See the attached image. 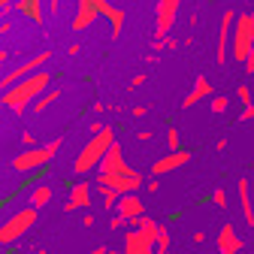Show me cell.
I'll list each match as a JSON object with an SVG mask.
<instances>
[{
	"instance_id": "484cf974",
	"label": "cell",
	"mask_w": 254,
	"mask_h": 254,
	"mask_svg": "<svg viewBox=\"0 0 254 254\" xmlns=\"http://www.w3.org/2000/svg\"><path fill=\"white\" fill-rule=\"evenodd\" d=\"M179 142H182V139H179V130H176V127H170V130H167V145H170V151L182 148Z\"/></svg>"
},
{
	"instance_id": "30bf717a",
	"label": "cell",
	"mask_w": 254,
	"mask_h": 254,
	"mask_svg": "<svg viewBox=\"0 0 254 254\" xmlns=\"http://www.w3.org/2000/svg\"><path fill=\"white\" fill-rule=\"evenodd\" d=\"M188 161H190V151H182V148H176V151L164 154L161 161H154V167H151V176H167V173H173V170L185 167Z\"/></svg>"
},
{
	"instance_id": "603a6c76",
	"label": "cell",
	"mask_w": 254,
	"mask_h": 254,
	"mask_svg": "<svg viewBox=\"0 0 254 254\" xmlns=\"http://www.w3.org/2000/svg\"><path fill=\"white\" fill-rule=\"evenodd\" d=\"M157 251H170V233H167L164 224L157 227Z\"/></svg>"
},
{
	"instance_id": "3957f363",
	"label": "cell",
	"mask_w": 254,
	"mask_h": 254,
	"mask_svg": "<svg viewBox=\"0 0 254 254\" xmlns=\"http://www.w3.org/2000/svg\"><path fill=\"white\" fill-rule=\"evenodd\" d=\"M64 145V136H55L52 142H46V145H27L21 154H15V161H12V167L18 170V173H30V170H43L52 157L58 154V148Z\"/></svg>"
},
{
	"instance_id": "4316f807",
	"label": "cell",
	"mask_w": 254,
	"mask_h": 254,
	"mask_svg": "<svg viewBox=\"0 0 254 254\" xmlns=\"http://www.w3.org/2000/svg\"><path fill=\"white\" fill-rule=\"evenodd\" d=\"M124 224H130V221H127V218H124V215H121V212H115V218H112V221H109V227H112V230H121V227H124Z\"/></svg>"
},
{
	"instance_id": "9c48e42d",
	"label": "cell",
	"mask_w": 254,
	"mask_h": 254,
	"mask_svg": "<svg viewBox=\"0 0 254 254\" xmlns=\"http://www.w3.org/2000/svg\"><path fill=\"white\" fill-rule=\"evenodd\" d=\"M106 0H76V15H73V30H88L97 15H103Z\"/></svg>"
},
{
	"instance_id": "6da1fadb",
	"label": "cell",
	"mask_w": 254,
	"mask_h": 254,
	"mask_svg": "<svg viewBox=\"0 0 254 254\" xmlns=\"http://www.w3.org/2000/svg\"><path fill=\"white\" fill-rule=\"evenodd\" d=\"M49 85H52V76H49L46 70L30 73L27 79H21V82H15L12 88L3 91V106H9L12 112L21 115V112H27V106H34V103H37L40 94L49 91Z\"/></svg>"
},
{
	"instance_id": "8d00e7d4",
	"label": "cell",
	"mask_w": 254,
	"mask_h": 254,
	"mask_svg": "<svg viewBox=\"0 0 254 254\" xmlns=\"http://www.w3.org/2000/svg\"><path fill=\"white\" fill-rule=\"evenodd\" d=\"M251 12H254V9H251Z\"/></svg>"
},
{
	"instance_id": "e0dca14e",
	"label": "cell",
	"mask_w": 254,
	"mask_h": 254,
	"mask_svg": "<svg viewBox=\"0 0 254 254\" xmlns=\"http://www.w3.org/2000/svg\"><path fill=\"white\" fill-rule=\"evenodd\" d=\"M206 97H212V82L206 79V76H197L194 79V88H190V94L185 97V109H190V106H197L200 100H206Z\"/></svg>"
},
{
	"instance_id": "ffe728a7",
	"label": "cell",
	"mask_w": 254,
	"mask_h": 254,
	"mask_svg": "<svg viewBox=\"0 0 254 254\" xmlns=\"http://www.w3.org/2000/svg\"><path fill=\"white\" fill-rule=\"evenodd\" d=\"M49 200H52V188H49V185H37V188L27 194V203L34 206V209H43Z\"/></svg>"
},
{
	"instance_id": "d590c367",
	"label": "cell",
	"mask_w": 254,
	"mask_h": 254,
	"mask_svg": "<svg viewBox=\"0 0 254 254\" xmlns=\"http://www.w3.org/2000/svg\"><path fill=\"white\" fill-rule=\"evenodd\" d=\"M0 106H3V100H0Z\"/></svg>"
},
{
	"instance_id": "44dd1931",
	"label": "cell",
	"mask_w": 254,
	"mask_h": 254,
	"mask_svg": "<svg viewBox=\"0 0 254 254\" xmlns=\"http://www.w3.org/2000/svg\"><path fill=\"white\" fill-rule=\"evenodd\" d=\"M58 97H61V91H58V88H52V91L40 94V97H37V103L30 106V109H34V112H46V109H49V106H52V103H55Z\"/></svg>"
},
{
	"instance_id": "f1b7e54d",
	"label": "cell",
	"mask_w": 254,
	"mask_h": 254,
	"mask_svg": "<svg viewBox=\"0 0 254 254\" xmlns=\"http://www.w3.org/2000/svg\"><path fill=\"white\" fill-rule=\"evenodd\" d=\"M239 121H254V103H245V106H242V115H239Z\"/></svg>"
},
{
	"instance_id": "277c9868",
	"label": "cell",
	"mask_w": 254,
	"mask_h": 254,
	"mask_svg": "<svg viewBox=\"0 0 254 254\" xmlns=\"http://www.w3.org/2000/svg\"><path fill=\"white\" fill-rule=\"evenodd\" d=\"M230 49H233V58H236L239 64H245L248 55L254 52V12H239V15H236Z\"/></svg>"
},
{
	"instance_id": "e575fe53",
	"label": "cell",
	"mask_w": 254,
	"mask_h": 254,
	"mask_svg": "<svg viewBox=\"0 0 254 254\" xmlns=\"http://www.w3.org/2000/svg\"><path fill=\"white\" fill-rule=\"evenodd\" d=\"M106 254H121V251H115V248H106Z\"/></svg>"
},
{
	"instance_id": "7402d4cb",
	"label": "cell",
	"mask_w": 254,
	"mask_h": 254,
	"mask_svg": "<svg viewBox=\"0 0 254 254\" xmlns=\"http://www.w3.org/2000/svg\"><path fill=\"white\" fill-rule=\"evenodd\" d=\"M97 188H100L103 206H106V209H115V206H118V200H121V190H115V188H109V185H97Z\"/></svg>"
},
{
	"instance_id": "d6986e66",
	"label": "cell",
	"mask_w": 254,
	"mask_h": 254,
	"mask_svg": "<svg viewBox=\"0 0 254 254\" xmlns=\"http://www.w3.org/2000/svg\"><path fill=\"white\" fill-rule=\"evenodd\" d=\"M239 206H242V212H245V224H254V200H251V185H248V179H239Z\"/></svg>"
},
{
	"instance_id": "d4e9b609",
	"label": "cell",
	"mask_w": 254,
	"mask_h": 254,
	"mask_svg": "<svg viewBox=\"0 0 254 254\" xmlns=\"http://www.w3.org/2000/svg\"><path fill=\"white\" fill-rule=\"evenodd\" d=\"M227 106H230V103H227V97H212V112H215V115H224V112H227Z\"/></svg>"
},
{
	"instance_id": "7a4b0ae2",
	"label": "cell",
	"mask_w": 254,
	"mask_h": 254,
	"mask_svg": "<svg viewBox=\"0 0 254 254\" xmlns=\"http://www.w3.org/2000/svg\"><path fill=\"white\" fill-rule=\"evenodd\" d=\"M112 142H115V130L103 124V130L94 133V136L85 142V148L76 154V161H73L76 176H85V173H91V170H97V164L103 161V154L109 151V145H112Z\"/></svg>"
},
{
	"instance_id": "4dcf8cb0",
	"label": "cell",
	"mask_w": 254,
	"mask_h": 254,
	"mask_svg": "<svg viewBox=\"0 0 254 254\" xmlns=\"http://www.w3.org/2000/svg\"><path fill=\"white\" fill-rule=\"evenodd\" d=\"M245 73H248V76H254V52H251V55H248V61H245Z\"/></svg>"
},
{
	"instance_id": "8fae6325",
	"label": "cell",
	"mask_w": 254,
	"mask_h": 254,
	"mask_svg": "<svg viewBox=\"0 0 254 254\" xmlns=\"http://www.w3.org/2000/svg\"><path fill=\"white\" fill-rule=\"evenodd\" d=\"M154 242L136 227V230H127L124 233V254H154Z\"/></svg>"
},
{
	"instance_id": "836d02e7",
	"label": "cell",
	"mask_w": 254,
	"mask_h": 254,
	"mask_svg": "<svg viewBox=\"0 0 254 254\" xmlns=\"http://www.w3.org/2000/svg\"><path fill=\"white\" fill-rule=\"evenodd\" d=\"M3 61H6V52H3V49H0V67H3Z\"/></svg>"
},
{
	"instance_id": "cb8c5ba5",
	"label": "cell",
	"mask_w": 254,
	"mask_h": 254,
	"mask_svg": "<svg viewBox=\"0 0 254 254\" xmlns=\"http://www.w3.org/2000/svg\"><path fill=\"white\" fill-rule=\"evenodd\" d=\"M212 203L224 209V206H227V190H224V188H215V190H212Z\"/></svg>"
},
{
	"instance_id": "9a60e30c",
	"label": "cell",
	"mask_w": 254,
	"mask_h": 254,
	"mask_svg": "<svg viewBox=\"0 0 254 254\" xmlns=\"http://www.w3.org/2000/svg\"><path fill=\"white\" fill-rule=\"evenodd\" d=\"M127 161H124V148L118 145V142H112L109 145V151L103 154V161L97 164V173H115V170H121Z\"/></svg>"
},
{
	"instance_id": "52a82bcc",
	"label": "cell",
	"mask_w": 254,
	"mask_h": 254,
	"mask_svg": "<svg viewBox=\"0 0 254 254\" xmlns=\"http://www.w3.org/2000/svg\"><path fill=\"white\" fill-rule=\"evenodd\" d=\"M179 6H182V0H157V6H154V21H157L154 24V40H167L173 34Z\"/></svg>"
},
{
	"instance_id": "7c38bea8",
	"label": "cell",
	"mask_w": 254,
	"mask_h": 254,
	"mask_svg": "<svg viewBox=\"0 0 254 254\" xmlns=\"http://www.w3.org/2000/svg\"><path fill=\"white\" fill-rule=\"evenodd\" d=\"M233 24H236V12H224V18H221V34H218V55L215 61L224 67V61H227V46L233 40Z\"/></svg>"
},
{
	"instance_id": "4fadbf2b",
	"label": "cell",
	"mask_w": 254,
	"mask_h": 254,
	"mask_svg": "<svg viewBox=\"0 0 254 254\" xmlns=\"http://www.w3.org/2000/svg\"><path fill=\"white\" fill-rule=\"evenodd\" d=\"M88 206H91V185L88 182H76L70 188V197H67V203H64V209L67 212H82Z\"/></svg>"
},
{
	"instance_id": "2e32d148",
	"label": "cell",
	"mask_w": 254,
	"mask_h": 254,
	"mask_svg": "<svg viewBox=\"0 0 254 254\" xmlns=\"http://www.w3.org/2000/svg\"><path fill=\"white\" fill-rule=\"evenodd\" d=\"M239 248H242V239L236 236L233 224H224L218 233V254H236Z\"/></svg>"
},
{
	"instance_id": "ba28073f",
	"label": "cell",
	"mask_w": 254,
	"mask_h": 254,
	"mask_svg": "<svg viewBox=\"0 0 254 254\" xmlns=\"http://www.w3.org/2000/svg\"><path fill=\"white\" fill-rule=\"evenodd\" d=\"M52 58V52H40V55H34V58H30V61H24V64H18V67L15 70H9L3 79H0V91H6V88H12L15 82H21L24 76H30V73H37L40 67H43V64Z\"/></svg>"
},
{
	"instance_id": "5bb4252c",
	"label": "cell",
	"mask_w": 254,
	"mask_h": 254,
	"mask_svg": "<svg viewBox=\"0 0 254 254\" xmlns=\"http://www.w3.org/2000/svg\"><path fill=\"white\" fill-rule=\"evenodd\" d=\"M115 212H121L127 221H133V218H139V215H145V206H142V200L133 194H121V200H118V206H115Z\"/></svg>"
},
{
	"instance_id": "1f68e13d",
	"label": "cell",
	"mask_w": 254,
	"mask_h": 254,
	"mask_svg": "<svg viewBox=\"0 0 254 254\" xmlns=\"http://www.w3.org/2000/svg\"><path fill=\"white\" fill-rule=\"evenodd\" d=\"M21 142H24V145H34V133L24 130V133H21Z\"/></svg>"
},
{
	"instance_id": "83f0119b",
	"label": "cell",
	"mask_w": 254,
	"mask_h": 254,
	"mask_svg": "<svg viewBox=\"0 0 254 254\" xmlns=\"http://www.w3.org/2000/svg\"><path fill=\"white\" fill-rule=\"evenodd\" d=\"M236 94H239L242 106H245V103H251V88H248V85H239V88H236Z\"/></svg>"
},
{
	"instance_id": "ac0fdd59",
	"label": "cell",
	"mask_w": 254,
	"mask_h": 254,
	"mask_svg": "<svg viewBox=\"0 0 254 254\" xmlns=\"http://www.w3.org/2000/svg\"><path fill=\"white\" fill-rule=\"evenodd\" d=\"M15 9H18L24 18H30L34 24H43V18H46V12H43V0H15Z\"/></svg>"
},
{
	"instance_id": "5b68a950",
	"label": "cell",
	"mask_w": 254,
	"mask_h": 254,
	"mask_svg": "<svg viewBox=\"0 0 254 254\" xmlns=\"http://www.w3.org/2000/svg\"><path fill=\"white\" fill-rule=\"evenodd\" d=\"M34 224H37V209H34V206H27V209L15 212L9 221H3V224H0V245H12V242H18Z\"/></svg>"
},
{
	"instance_id": "f546056e",
	"label": "cell",
	"mask_w": 254,
	"mask_h": 254,
	"mask_svg": "<svg viewBox=\"0 0 254 254\" xmlns=\"http://www.w3.org/2000/svg\"><path fill=\"white\" fill-rule=\"evenodd\" d=\"M9 9H15V0H0V21H3V15Z\"/></svg>"
},
{
	"instance_id": "8992f818",
	"label": "cell",
	"mask_w": 254,
	"mask_h": 254,
	"mask_svg": "<svg viewBox=\"0 0 254 254\" xmlns=\"http://www.w3.org/2000/svg\"><path fill=\"white\" fill-rule=\"evenodd\" d=\"M97 185H109L115 190H121V194H130V190H136L142 185V176L133 170V167H121L115 173H97Z\"/></svg>"
},
{
	"instance_id": "d6a6232c",
	"label": "cell",
	"mask_w": 254,
	"mask_h": 254,
	"mask_svg": "<svg viewBox=\"0 0 254 254\" xmlns=\"http://www.w3.org/2000/svg\"><path fill=\"white\" fill-rule=\"evenodd\" d=\"M88 254H106V248H94V251H88Z\"/></svg>"
}]
</instances>
